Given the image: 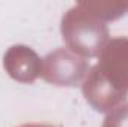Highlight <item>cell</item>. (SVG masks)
<instances>
[{
	"label": "cell",
	"mask_w": 128,
	"mask_h": 127,
	"mask_svg": "<svg viewBox=\"0 0 128 127\" xmlns=\"http://www.w3.org/2000/svg\"><path fill=\"white\" fill-rule=\"evenodd\" d=\"M128 11V3L80 2L63 17L61 33L70 51L79 57H94L107 42L106 21L115 20Z\"/></svg>",
	"instance_id": "cell-1"
},
{
	"label": "cell",
	"mask_w": 128,
	"mask_h": 127,
	"mask_svg": "<svg viewBox=\"0 0 128 127\" xmlns=\"http://www.w3.org/2000/svg\"><path fill=\"white\" fill-rule=\"evenodd\" d=\"M84 94L97 111L118 108L128 93V37L109 40L100 52L98 63L86 73Z\"/></svg>",
	"instance_id": "cell-2"
},
{
	"label": "cell",
	"mask_w": 128,
	"mask_h": 127,
	"mask_svg": "<svg viewBox=\"0 0 128 127\" xmlns=\"http://www.w3.org/2000/svg\"><path fill=\"white\" fill-rule=\"evenodd\" d=\"M88 72V63L70 49L60 48L42 58L40 76L60 87H73L79 84Z\"/></svg>",
	"instance_id": "cell-3"
},
{
	"label": "cell",
	"mask_w": 128,
	"mask_h": 127,
	"mask_svg": "<svg viewBox=\"0 0 128 127\" xmlns=\"http://www.w3.org/2000/svg\"><path fill=\"white\" fill-rule=\"evenodd\" d=\"M3 66L10 78L18 82L30 84L40 75L42 60L32 48L24 45H15L8 49Z\"/></svg>",
	"instance_id": "cell-4"
},
{
	"label": "cell",
	"mask_w": 128,
	"mask_h": 127,
	"mask_svg": "<svg viewBox=\"0 0 128 127\" xmlns=\"http://www.w3.org/2000/svg\"><path fill=\"white\" fill-rule=\"evenodd\" d=\"M103 127H128V105L115 108L106 117Z\"/></svg>",
	"instance_id": "cell-5"
},
{
	"label": "cell",
	"mask_w": 128,
	"mask_h": 127,
	"mask_svg": "<svg viewBox=\"0 0 128 127\" xmlns=\"http://www.w3.org/2000/svg\"><path fill=\"white\" fill-rule=\"evenodd\" d=\"M20 127H55V126H51V124H24V126Z\"/></svg>",
	"instance_id": "cell-6"
}]
</instances>
